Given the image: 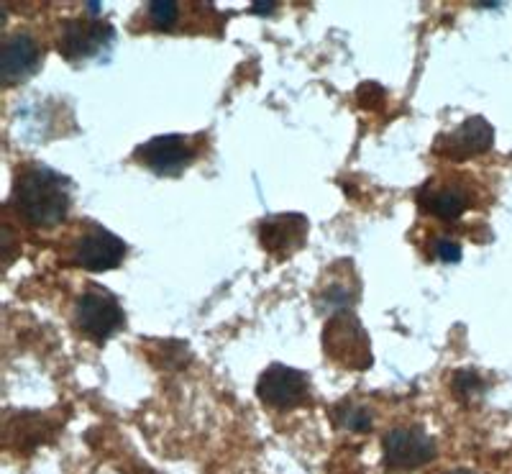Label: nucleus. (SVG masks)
<instances>
[{
  "instance_id": "1",
  "label": "nucleus",
  "mask_w": 512,
  "mask_h": 474,
  "mask_svg": "<svg viewBox=\"0 0 512 474\" xmlns=\"http://www.w3.org/2000/svg\"><path fill=\"white\" fill-rule=\"evenodd\" d=\"M11 205L34 229H52L70 213V182L47 167H26L13 182Z\"/></svg>"
},
{
  "instance_id": "2",
  "label": "nucleus",
  "mask_w": 512,
  "mask_h": 474,
  "mask_svg": "<svg viewBox=\"0 0 512 474\" xmlns=\"http://www.w3.org/2000/svg\"><path fill=\"white\" fill-rule=\"evenodd\" d=\"M323 349L338 367L356 369V372L372 367L369 334L351 311H338L326 323V328H323Z\"/></svg>"
},
{
  "instance_id": "3",
  "label": "nucleus",
  "mask_w": 512,
  "mask_h": 474,
  "mask_svg": "<svg viewBox=\"0 0 512 474\" xmlns=\"http://www.w3.org/2000/svg\"><path fill=\"white\" fill-rule=\"evenodd\" d=\"M126 257V244L111 234L108 229H100L95 223H88L80 234L72 239L70 259L88 272H108L116 270Z\"/></svg>"
},
{
  "instance_id": "4",
  "label": "nucleus",
  "mask_w": 512,
  "mask_h": 474,
  "mask_svg": "<svg viewBox=\"0 0 512 474\" xmlns=\"http://www.w3.org/2000/svg\"><path fill=\"white\" fill-rule=\"evenodd\" d=\"M384 467L390 472H413L436 459V441L420 428L397 426L382 441Z\"/></svg>"
},
{
  "instance_id": "5",
  "label": "nucleus",
  "mask_w": 512,
  "mask_h": 474,
  "mask_svg": "<svg viewBox=\"0 0 512 474\" xmlns=\"http://www.w3.org/2000/svg\"><path fill=\"white\" fill-rule=\"evenodd\" d=\"M75 323L82 334L93 341H105L116 334L126 323V313L118 305V300L105 290H88L75 305Z\"/></svg>"
},
{
  "instance_id": "6",
  "label": "nucleus",
  "mask_w": 512,
  "mask_h": 474,
  "mask_svg": "<svg viewBox=\"0 0 512 474\" xmlns=\"http://www.w3.org/2000/svg\"><path fill=\"white\" fill-rule=\"evenodd\" d=\"M113 39V26L100 18H67L57 31V52L67 62L95 57Z\"/></svg>"
},
{
  "instance_id": "7",
  "label": "nucleus",
  "mask_w": 512,
  "mask_h": 474,
  "mask_svg": "<svg viewBox=\"0 0 512 474\" xmlns=\"http://www.w3.org/2000/svg\"><path fill=\"white\" fill-rule=\"evenodd\" d=\"M136 162L162 177H177L195 162V147L187 136H154L136 149Z\"/></svg>"
},
{
  "instance_id": "8",
  "label": "nucleus",
  "mask_w": 512,
  "mask_h": 474,
  "mask_svg": "<svg viewBox=\"0 0 512 474\" xmlns=\"http://www.w3.org/2000/svg\"><path fill=\"white\" fill-rule=\"evenodd\" d=\"M308 375L287 364H272L256 382V395L274 410H292L308 400Z\"/></svg>"
},
{
  "instance_id": "9",
  "label": "nucleus",
  "mask_w": 512,
  "mask_h": 474,
  "mask_svg": "<svg viewBox=\"0 0 512 474\" xmlns=\"http://www.w3.org/2000/svg\"><path fill=\"white\" fill-rule=\"evenodd\" d=\"M41 44L31 34L24 31H16V34L6 36L3 39V47H0V80L6 88L16 85V82H24L39 70L41 65Z\"/></svg>"
},
{
  "instance_id": "10",
  "label": "nucleus",
  "mask_w": 512,
  "mask_h": 474,
  "mask_svg": "<svg viewBox=\"0 0 512 474\" xmlns=\"http://www.w3.org/2000/svg\"><path fill=\"white\" fill-rule=\"evenodd\" d=\"M308 218L300 213H282V216H269L259 223V241L267 254L277 259L292 257L297 249H303L308 239Z\"/></svg>"
},
{
  "instance_id": "11",
  "label": "nucleus",
  "mask_w": 512,
  "mask_h": 474,
  "mask_svg": "<svg viewBox=\"0 0 512 474\" xmlns=\"http://www.w3.org/2000/svg\"><path fill=\"white\" fill-rule=\"evenodd\" d=\"M495 144V129L492 123L482 116L466 118L459 129L443 136L436 144V152L451 159H466L472 154H484Z\"/></svg>"
},
{
  "instance_id": "12",
  "label": "nucleus",
  "mask_w": 512,
  "mask_h": 474,
  "mask_svg": "<svg viewBox=\"0 0 512 474\" xmlns=\"http://www.w3.org/2000/svg\"><path fill=\"white\" fill-rule=\"evenodd\" d=\"M425 211L431 216L441 218V221H456L469 208V195L456 185H446V188H428V195L423 198Z\"/></svg>"
},
{
  "instance_id": "13",
  "label": "nucleus",
  "mask_w": 512,
  "mask_h": 474,
  "mask_svg": "<svg viewBox=\"0 0 512 474\" xmlns=\"http://www.w3.org/2000/svg\"><path fill=\"white\" fill-rule=\"evenodd\" d=\"M354 275V267L351 264H341L338 270L331 272V282L323 285V293H320V305H328L331 311H338V308H344L351 305V300H356L359 295V282H356Z\"/></svg>"
},
{
  "instance_id": "14",
  "label": "nucleus",
  "mask_w": 512,
  "mask_h": 474,
  "mask_svg": "<svg viewBox=\"0 0 512 474\" xmlns=\"http://www.w3.org/2000/svg\"><path fill=\"white\" fill-rule=\"evenodd\" d=\"M146 21L157 31H172L180 21V3L175 0H154L146 6Z\"/></svg>"
},
{
  "instance_id": "15",
  "label": "nucleus",
  "mask_w": 512,
  "mask_h": 474,
  "mask_svg": "<svg viewBox=\"0 0 512 474\" xmlns=\"http://www.w3.org/2000/svg\"><path fill=\"white\" fill-rule=\"evenodd\" d=\"M336 423L346 431H372V416H369L367 408H361V405H341L336 410Z\"/></svg>"
},
{
  "instance_id": "16",
  "label": "nucleus",
  "mask_w": 512,
  "mask_h": 474,
  "mask_svg": "<svg viewBox=\"0 0 512 474\" xmlns=\"http://www.w3.org/2000/svg\"><path fill=\"white\" fill-rule=\"evenodd\" d=\"M451 385H454V393L464 400L477 398V395L484 390V382L479 380L477 372H456Z\"/></svg>"
},
{
  "instance_id": "17",
  "label": "nucleus",
  "mask_w": 512,
  "mask_h": 474,
  "mask_svg": "<svg viewBox=\"0 0 512 474\" xmlns=\"http://www.w3.org/2000/svg\"><path fill=\"white\" fill-rule=\"evenodd\" d=\"M436 254H438V259H441V262L456 264L461 259L459 241H454V239H438L436 241Z\"/></svg>"
},
{
  "instance_id": "18",
  "label": "nucleus",
  "mask_w": 512,
  "mask_h": 474,
  "mask_svg": "<svg viewBox=\"0 0 512 474\" xmlns=\"http://www.w3.org/2000/svg\"><path fill=\"white\" fill-rule=\"evenodd\" d=\"M274 3H254V6H251V11L254 13H272L274 11Z\"/></svg>"
}]
</instances>
